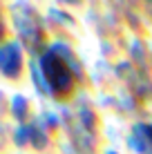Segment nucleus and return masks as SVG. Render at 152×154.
<instances>
[{
  "mask_svg": "<svg viewBox=\"0 0 152 154\" xmlns=\"http://www.w3.org/2000/svg\"><path fill=\"white\" fill-rule=\"evenodd\" d=\"M43 74H45V81L49 85V89L56 94V96H65L74 89V76H72L70 67L60 60L58 54L49 51L43 58Z\"/></svg>",
  "mask_w": 152,
  "mask_h": 154,
  "instance_id": "f257e3e1",
  "label": "nucleus"
},
{
  "mask_svg": "<svg viewBox=\"0 0 152 154\" xmlns=\"http://www.w3.org/2000/svg\"><path fill=\"white\" fill-rule=\"evenodd\" d=\"M0 69L7 76H18L20 72V51L16 45H2L0 49Z\"/></svg>",
  "mask_w": 152,
  "mask_h": 154,
  "instance_id": "f03ea898",
  "label": "nucleus"
},
{
  "mask_svg": "<svg viewBox=\"0 0 152 154\" xmlns=\"http://www.w3.org/2000/svg\"><path fill=\"white\" fill-rule=\"evenodd\" d=\"M0 36H2V20H0Z\"/></svg>",
  "mask_w": 152,
  "mask_h": 154,
  "instance_id": "7ed1b4c3",
  "label": "nucleus"
}]
</instances>
